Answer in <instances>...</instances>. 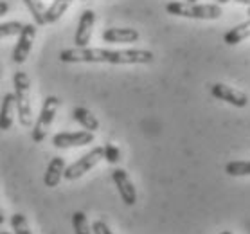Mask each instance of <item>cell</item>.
<instances>
[{
	"mask_svg": "<svg viewBox=\"0 0 250 234\" xmlns=\"http://www.w3.org/2000/svg\"><path fill=\"white\" fill-rule=\"evenodd\" d=\"M0 234H11V233H7V231H2V233H0Z\"/></svg>",
	"mask_w": 250,
	"mask_h": 234,
	"instance_id": "cell-30",
	"label": "cell"
},
{
	"mask_svg": "<svg viewBox=\"0 0 250 234\" xmlns=\"http://www.w3.org/2000/svg\"><path fill=\"white\" fill-rule=\"evenodd\" d=\"M227 2H230V0H218V4H227Z\"/></svg>",
	"mask_w": 250,
	"mask_h": 234,
	"instance_id": "cell-27",
	"label": "cell"
},
{
	"mask_svg": "<svg viewBox=\"0 0 250 234\" xmlns=\"http://www.w3.org/2000/svg\"><path fill=\"white\" fill-rule=\"evenodd\" d=\"M63 171H65V160L62 157H52L45 173H43V186L45 188H56L60 180L63 178Z\"/></svg>",
	"mask_w": 250,
	"mask_h": 234,
	"instance_id": "cell-12",
	"label": "cell"
},
{
	"mask_svg": "<svg viewBox=\"0 0 250 234\" xmlns=\"http://www.w3.org/2000/svg\"><path fill=\"white\" fill-rule=\"evenodd\" d=\"M247 15H249V17H250V6H249V11H247Z\"/></svg>",
	"mask_w": 250,
	"mask_h": 234,
	"instance_id": "cell-31",
	"label": "cell"
},
{
	"mask_svg": "<svg viewBox=\"0 0 250 234\" xmlns=\"http://www.w3.org/2000/svg\"><path fill=\"white\" fill-rule=\"evenodd\" d=\"M7 11H9V4L4 2V0H0V17L7 15Z\"/></svg>",
	"mask_w": 250,
	"mask_h": 234,
	"instance_id": "cell-24",
	"label": "cell"
},
{
	"mask_svg": "<svg viewBox=\"0 0 250 234\" xmlns=\"http://www.w3.org/2000/svg\"><path fill=\"white\" fill-rule=\"evenodd\" d=\"M103 159V148L101 146H96V148H92L88 153H85L83 157L72 162V164L65 168V171H63V178H67V180H78L85 175L86 171H90L92 168Z\"/></svg>",
	"mask_w": 250,
	"mask_h": 234,
	"instance_id": "cell-5",
	"label": "cell"
},
{
	"mask_svg": "<svg viewBox=\"0 0 250 234\" xmlns=\"http://www.w3.org/2000/svg\"><path fill=\"white\" fill-rule=\"evenodd\" d=\"M23 4L27 6L29 13L33 15L36 25H45V20H43L45 9H43V2H42V0H23Z\"/></svg>",
	"mask_w": 250,
	"mask_h": 234,
	"instance_id": "cell-18",
	"label": "cell"
},
{
	"mask_svg": "<svg viewBox=\"0 0 250 234\" xmlns=\"http://www.w3.org/2000/svg\"><path fill=\"white\" fill-rule=\"evenodd\" d=\"M210 94L216 97V99L232 105L236 108H245L249 105V96L245 92L238 90L234 86L225 85V83H214V85L210 86Z\"/></svg>",
	"mask_w": 250,
	"mask_h": 234,
	"instance_id": "cell-8",
	"label": "cell"
},
{
	"mask_svg": "<svg viewBox=\"0 0 250 234\" xmlns=\"http://www.w3.org/2000/svg\"><path fill=\"white\" fill-rule=\"evenodd\" d=\"M112 178H114L115 186L119 189V194L123 202H125L126 206H135L137 204V191L133 188V184H131L130 177H128V173L123 170V168H115L114 171H112Z\"/></svg>",
	"mask_w": 250,
	"mask_h": 234,
	"instance_id": "cell-9",
	"label": "cell"
},
{
	"mask_svg": "<svg viewBox=\"0 0 250 234\" xmlns=\"http://www.w3.org/2000/svg\"><path fill=\"white\" fill-rule=\"evenodd\" d=\"M15 94H6L0 105V130L7 131L13 126V115H15Z\"/></svg>",
	"mask_w": 250,
	"mask_h": 234,
	"instance_id": "cell-13",
	"label": "cell"
},
{
	"mask_svg": "<svg viewBox=\"0 0 250 234\" xmlns=\"http://www.w3.org/2000/svg\"><path fill=\"white\" fill-rule=\"evenodd\" d=\"M186 2H191V4H194V2H196V0H186Z\"/></svg>",
	"mask_w": 250,
	"mask_h": 234,
	"instance_id": "cell-29",
	"label": "cell"
},
{
	"mask_svg": "<svg viewBox=\"0 0 250 234\" xmlns=\"http://www.w3.org/2000/svg\"><path fill=\"white\" fill-rule=\"evenodd\" d=\"M72 117H74L76 123H80L86 131H92V133H96L99 130V121L94 114H92L90 110L85 108V106H76L72 110Z\"/></svg>",
	"mask_w": 250,
	"mask_h": 234,
	"instance_id": "cell-14",
	"label": "cell"
},
{
	"mask_svg": "<svg viewBox=\"0 0 250 234\" xmlns=\"http://www.w3.org/2000/svg\"><path fill=\"white\" fill-rule=\"evenodd\" d=\"M9 223H11V231L15 234H33L31 233V227H29L27 220L22 213H15L9 218Z\"/></svg>",
	"mask_w": 250,
	"mask_h": 234,
	"instance_id": "cell-20",
	"label": "cell"
},
{
	"mask_svg": "<svg viewBox=\"0 0 250 234\" xmlns=\"http://www.w3.org/2000/svg\"><path fill=\"white\" fill-rule=\"evenodd\" d=\"M225 173L230 177H249L250 175V160H234L225 166Z\"/></svg>",
	"mask_w": 250,
	"mask_h": 234,
	"instance_id": "cell-17",
	"label": "cell"
},
{
	"mask_svg": "<svg viewBox=\"0 0 250 234\" xmlns=\"http://www.w3.org/2000/svg\"><path fill=\"white\" fill-rule=\"evenodd\" d=\"M92 233L94 234H114L112 233V229L106 225V222H103V220H96V222L92 223Z\"/></svg>",
	"mask_w": 250,
	"mask_h": 234,
	"instance_id": "cell-23",
	"label": "cell"
},
{
	"mask_svg": "<svg viewBox=\"0 0 250 234\" xmlns=\"http://www.w3.org/2000/svg\"><path fill=\"white\" fill-rule=\"evenodd\" d=\"M72 2H74V0H54L51 6L45 9V13H43V20H45V23L58 22V20L62 18L63 13L70 7V4H72Z\"/></svg>",
	"mask_w": 250,
	"mask_h": 234,
	"instance_id": "cell-16",
	"label": "cell"
},
{
	"mask_svg": "<svg viewBox=\"0 0 250 234\" xmlns=\"http://www.w3.org/2000/svg\"><path fill=\"white\" fill-rule=\"evenodd\" d=\"M23 23L22 22H6V23H0V38H6V36H15L22 31Z\"/></svg>",
	"mask_w": 250,
	"mask_h": 234,
	"instance_id": "cell-22",
	"label": "cell"
},
{
	"mask_svg": "<svg viewBox=\"0 0 250 234\" xmlns=\"http://www.w3.org/2000/svg\"><path fill=\"white\" fill-rule=\"evenodd\" d=\"M94 22H96V13L92 11V9H85V11L81 13L80 23H78V29H76L74 35L76 47H86L90 43Z\"/></svg>",
	"mask_w": 250,
	"mask_h": 234,
	"instance_id": "cell-10",
	"label": "cell"
},
{
	"mask_svg": "<svg viewBox=\"0 0 250 234\" xmlns=\"http://www.w3.org/2000/svg\"><path fill=\"white\" fill-rule=\"evenodd\" d=\"M72 227H74V234H92L88 218L83 211H76L72 214Z\"/></svg>",
	"mask_w": 250,
	"mask_h": 234,
	"instance_id": "cell-19",
	"label": "cell"
},
{
	"mask_svg": "<svg viewBox=\"0 0 250 234\" xmlns=\"http://www.w3.org/2000/svg\"><path fill=\"white\" fill-rule=\"evenodd\" d=\"M103 159L106 160L108 164H117L121 160V149L115 144H104L103 146Z\"/></svg>",
	"mask_w": 250,
	"mask_h": 234,
	"instance_id": "cell-21",
	"label": "cell"
},
{
	"mask_svg": "<svg viewBox=\"0 0 250 234\" xmlns=\"http://www.w3.org/2000/svg\"><path fill=\"white\" fill-rule=\"evenodd\" d=\"M101 38L106 43H133L141 38L139 31L131 27H110L103 31Z\"/></svg>",
	"mask_w": 250,
	"mask_h": 234,
	"instance_id": "cell-11",
	"label": "cell"
},
{
	"mask_svg": "<svg viewBox=\"0 0 250 234\" xmlns=\"http://www.w3.org/2000/svg\"><path fill=\"white\" fill-rule=\"evenodd\" d=\"M36 29H38V25H36V23H23L22 31L18 33L17 45H15V49H13V54H11L13 63L22 65V63L27 60L29 52H31V49H33L34 38H36Z\"/></svg>",
	"mask_w": 250,
	"mask_h": 234,
	"instance_id": "cell-6",
	"label": "cell"
},
{
	"mask_svg": "<svg viewBox=\"0 0 250 234\" xmlns=\"http://www.w3.org/2000/svg\"><path fill=\"white\" fill-rule=\"evenodd\" d=\"M166 11L175 17L194 18V20H218L222 17V6L218 4H191V2H167Z\"/></svg>",
	"mask_w": 250,
	"mask_h": 234,
	"instance_id": "cell-2",
	"label": "cell"
},
{
	"mask_svg": "<svg viewBox=\"0 0 250 234\" xmlns=\"http://www.w3.org/2000/svg\"><path fill=\"white\" fill-rule=\"evenodd\" d=\"M249 36H250V20H247V22L239 23V25L232 27L230 31H227L225 36H223V42L227 45H236V43H241L243 40H247Z\"/></svg>",
	"mask_w": 250,
	"mask_h": 234,
	"instance_id": "cell-15",
	"label": "cell"
},
{
	"mask_svg": "<svg viewBox=\"0 0 250 234\" xmlns=\"http://www.w3.org/2000/svg\"><path fill=\"white\" fill-rule=\"evenodd\" d=\"M94 133L92 131H62V133H56L52 137V146L62 149L67 148H80V146H86V144L94 143Z\"/></svg>",
	"mask_w": 250,
	"mask_h": 234,
	"instance_id": "cell-7",
	"label": "cell"
},
{
	"mask_svg": "<svg viewBox=\"0 0 250 234\" xmlns=\"http://www.w3.org/2000/svg\"><path fill=\"white\" fill-rule=\"evenodd\" d=\"M63 63H112V65H144L153 62V52L144 49H126V51H108V49H90L74 47L60 52Z\"/></svg>",
	"mask_w": 250,
	"mask_h": 234,
	"instance_id": "cell-1",
	"label": "cell"
},
{
	"mask_svg": "<svg viewBox=\"0 0 250 234\" xmlns=\"http://www.w3.org/2000/svg\"><path fill=\"white\" fill-rule=\"evenodd\" d=\"M220 234H232V233H230V231H222Z\"/></svg>",
	"mask_w": 250,
	"mask_h": 234,
	"instance_id": "cell-28",
	"label": "cell"
},
{
	"mask_svg": "<svg viewBox=\"0 0 250 234\" xmlns=\"http://www.w3.org/2000/svg\"><path fill=\"white\" fill-rule=\"evenodd\" d=\"M6 222V216H4V211H2V206H0V225H4Z\"/></svg>",
	"mask_w": 250,
	"mask_h": 234,
	"instance_id": "cell-25",
	"label": "cell"
},
{
	"mask_svg": "<svg viewBox=\"0 0 250 234\" xmlns=\"http://www.w3.org/2000/svg\"><path fill=\"white\" fill-rule=\"evenodd\" d=\"M239 4H245V6H250V0H236Z\"/></svg>",
	"mask_w": 250,
	"mask_h": 234,
	"instance_id": "cell-26",
	"label": "cell"
},
{
	"mask_svg": "<svg viewBox=\"0 0 250 234\" xmlns=\"http://www.w3.org/2000/svg\"><path fill=\"white\" fill-rule=\"evenodd\" d=\"M58 108H60V99H58L56 96L45 97V101L42 105L40 115H38V119L34 123L33 131H31V137H33L34 143H43V141H45Z\"/></svg>",
	"mask_w": 250,
	"mask_h": 234,
	"instance_id": "cell-4",
	"label": "cell"
},
{
	"mask_svg": "<svg viewBox=\"0 0 250 234\" xmlns=\"http://www.w3.org/2000/svg\"><path fill=\"white\" fill-rule=\"evenodd\" d=\"M13 83H15V108H17L18 121L23 128L31 126L33 121V110H31V97H29V78L23 70H18L13 76Z\"/></svg>",
	"mask_w": 250,
	"mask_h": 234,
	"instance_id": "cell-3",
	"label": "cell"
}]
</instances>
